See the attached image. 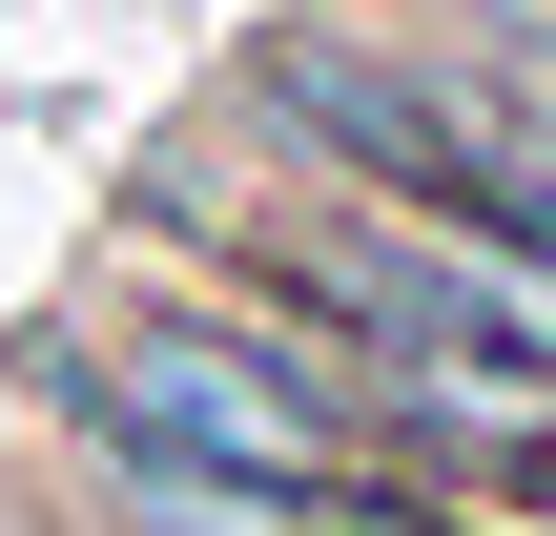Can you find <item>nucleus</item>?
<instances>
[{"instance_id": "f257e3e1", "label": "nucleus", "mask_w": 556, "mask_h": 536, "mask_svg": "<svg viewBox=\"0 0 556 536\" xmlns=\"http://www.w3.org/2000/svg\"><path fill=\"white\" fill-rule=\"evenodd\" d=\"M227 124L289 145V165H330V186H371V207H413V227H475V248L556 269V83L536 62H475V41L413 21V0H309V21H268V41L227 62Z\"/></svg>"}, {"instance_id": "f03ea898", "label": "nucleus", "mask_w": 556, "mask_h": 536, "mask_svg": "<svg viewBox=\"0 0 556 536\" xmlns=\"http://www.w3.org/2000/svg\"><path fill=\"white\" fill-rule=\"evenodd\" d=\"M21 496L62 536H330L351 496H268V475H206V454H144V434H21Z\"/></svg>"}, {"instance_id": "7ed1b4c3", "label": "nucleus", "mask_w": 556, "mask_h": 536, "mask_svg": "<svg viewBox=\"0 0 556 536\" xmlns=\"http://www.w3.org/2000/svg\"><path fill=\"white\" fill-rule=\"evenodd\" d=\"M330 536H516V516H475V496H433V475H371Z\"/></svg>"}]
</instances>
